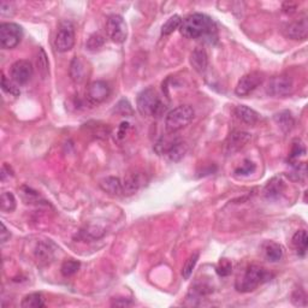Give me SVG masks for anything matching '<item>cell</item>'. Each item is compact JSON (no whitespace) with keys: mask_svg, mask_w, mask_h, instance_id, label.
Instances as JSON below:
<instances>
[{"mask_svg":"<svg viewBox=\"0 0 308 308\" xmlns=\"http://www.w3.org/2000/svg\"><path fill=\"white\" fill-rule=\"evenodd\" d=\"M181 34L187 39L207 38L212 41L217 35V27L211 17L204 14L189 15L183 19L181 24Z\"/></svg>","mask_w":308,"mask_h":308,"instance_id":"1","label":"cell"},{"mask_svg":"<svg viewBox=\"0 0 308 308\" xmlns=\"http://www.w3.org/2000/svg\"><path fill=\"white\" fill-rule=\"evenodd\" d=\"M273 278V273L267 271L265 267L258 265H251L245 268L242 276L236 280V290L240 293H250L257 289L259 286L266 283Z\"/></svg>","mask_w":308,"mask_h":308,"instance_id":"2","label":"cell"},{"mask_svg":"<svg viewBox=\"0 0 308 308\" xmlns=\"http://www.w3.org/2000/svg\"><path fill=\"white\" fill-rule=\"evenodd\" d=\"M194 109L189 105H179L168 113L165 118V129L168 134L178 133L179 130L184 129L194 119Z\"/></svg>","mask_w":308,"mask_h":308,"instance_id":"3","label":"cell"},{"mask_svg":"<svg viewBox=\"0 0 308 308\" xmlns=\"http://www.w3.org/2000/svg\"><path fill=\"white\" fill-rule=\"evenodd\" d=\"M137 110L145 117L158 116L162 112L163 105L160 98L153 88H146L137 96Z\"/></svg>","mask_w":308,"mask_h":308,"instance_id":"4","label":"cell"},{"mask_svg":"<svg viewBox=\"0 0 308 308\" xmlns=\"http://www.w3.org/2000/svg\"><path fill=\"white\" fill-rule=\"evenodd\" d=\"M23 38V29L16 23L0 24V45L5 50L15 48Z\"/></svg>","mask_w":308,"mask_h":308,"instance_id":"5","label":"cell"},{"mask_svg":"<svg viewBox=\"0 0 308 308\" xmlns=\"http://www.w3.org/2000/svg\"><path fill=\"white\" fill-rule=\"evenodd\" d=\"M75 45V29L73 23L65 21L59 25L54 39V47L58 52H68Z\"/></svg>","mask_w":308,"mask_h":308,"instance_id":"6","label":"cell"},{"mask_svg":"<svg viewBox=\"0 0 308 308\" xmlns=\"http://www.w3.org/2000/svg\"><path fill=\"white\" fill-rule=\"evenodd\" d=\"M106 33L116 44H123L127 40L128 28L124 18L119 15H112L106 21Z\"/></svg>","mask_w":308,"mask_h":308,"instance_id":"7","label":"cell"},{"mask_svg":"<svg viewBox=\"0 0 308 308\" xmlns=\"http://www.w3.org/2000/svg\"><path fill=\"white\" fill-rule=\"evenodd\" d=\"M265 76L260 71H252L250 74H245L241 80L238 81L237 86L235 88V93L238 97H245L251 94L252 91L257 89V88L263 83Z\"/></svg>","mask_w":308,"mask_h":308,"instance_id":"8","label":"cell"},{"mask_svg":"<svg viewBox=\"0 0 308 308\" xmlns=\"http://www.w3.org/2000/svg\"><path fill=\"white\" fill-rule=\"evenodd\" d=\"M294 82L288 75L272 77L266 87L267 94L272 97H287L293 91Z\"/></svg>","mask_w":308,"mask_h":308,"instance_id":"9","label":"cell"},{"mask_svg":"<svg viewBox=\"0 0 308 308\" xmlns=\"http://www.w3.org/2000/svg\"><path fill=\"white\" fill-rule=\"evenodd\" d=\"M10 74H11L12 81H14L16 84H18V86L25 84L30 81L33 76V65L30 61L24 60V59L17 60L16 63L12 64Z\"/></svg>","mask_w":308,"mask_h":308,"instance_id":"10","label":"cell"},{"mask_svg":"<svg viewBox=\"0 0 308 308\" xmlns=\"http://www.w3.org/2000/svg\"><path fill=\"white\" fill-rule=\"evenodd\" d=\"M111 88L105 81H94L87 88V99L90 104H100L109 98Z\"/></svg>","mask_w":308,"mask_h":308,"instance_id":"11","label":"cell"},{"mask_svg":"<svg viewBox=\"0 0 308 308\" xmlns=\"http://www.w3.org/2000/svg\"><path fill=\"white\" fill-rule=\"evenodd\" d=\"M147 182L146 175L143 172L140 171H133L129 172L128 175L124 177V181L122 182L123 184V194L130 195L136 193L142 186H145Z\"/></svg>","mask_w":308,"mask_h":308,"instance_id":"12","label":"cell"},{"mask_svg":"<svg viewBox=\"0 0 308 308\" xmlns=\"http://www.w3.org/2000/svg\"><path fill=\"white\" fill-rule=\"evenodd\" d=\"M250 141V134L241 132V130H236V132H232L230 135L228 136L227 141H225V150H227V153L229 154L238 152V150L243 148Z\"/></svg>","mask_w":308,"mask_h":308,"instance_id":"13","label":"cell"},{"mask_svg":"<svg viewBox=\"0 0 308 308\" xmlns=\"http://www.w3.org/2000/svg\"><path fill=\"white\" fill-rule=\"evenodd\" d=\"M286 35L293 40H306L308 35L307 18H300L288 24L286 28Z\"/></svg>","mask_w":308,"mask_h":308,"instance_id":"14","label":"cell"},{"mask_svg":"<svg viewBox=\"0 0 308 308\" xmlns=\"http://www.w3.org/2000/svg\"><path fill=\"white\" fill-rule=\"evenodd\" d=\"M284 189H286V184H284L283 179L281 177H273L270 181L267 182V184L265 186L264 194L267 199H278L280 196L283 194Z\"/></svg>","mask_w":308,"mask_h":308,"instance_id":"15","label":"cell"},{"mask_svg":"<svg viewBox=\"0 0 308 308\" xmlns=\"http://www.w3.org/2000/svg\"><path fill=\"white\" fill-rule=\"evenodd\" d=\"M35 258L40 264L47 265L54 259V250L51 242H40L35 250Z\"/></svg>","mask_w":308,"mask_h":308,"instance_id":"16","label":"cell"},{"mask_svg":"<svg viewBox=\"0 0 308 308\" xmlns=\"http://www.w3.org/2000/svg\"><path fill=\"white\" fill-rule=\"evenodd\" d=\"M234 113L237 119H240L241 122L248 124V126H254V124L259 120V114L255 112L253 109H251V107L248 106H244V105H238V106H236Z\"/></svg>","mask_w":308,"mask_h":308,"instance_id":"17","label":"cell"},{"mask_svg":"<svg viewBox=\"0 0 308 308\" xmlns=\"http://www.w3.org/2000/svg\"><path fill=\"white\" fill-rule=\"evenodd\" d=\"M100 188L112 196H119L123 194V184L118 177H106V178L101 179Z\"/></svg>","mask_w":308,"mask_h":308,"instance_id":"18","label":"cell"},{"mask_svg":"<svg viewBox=\"0 0 308 308\" xmlns=\"http://www.w3.org/2000/svg\"><path fill=\"white\" fill-rule=\"evenodd\" d=\"M87 76V65L80 57H75L70 64V77L76 83H81Z\"/></svg>","mask_w":308,"mask_h":308,"instance_id":"19","label":"cell"},{"mask_svg":"<svg viewBox=\"0 0 308 308\" xmlns=\"http://www.w3.org/2000/svg\"><path fill=\"white\" fill-rule=\"evenodd\" d=\"M191 63L198 73H204L207 68L208 59L204 48H195L191 55Z\"/></svg>","mask_w":308,"mask_h":308,"instance_id":"20","label":"cell"},{"mask_svg":"<svg viewBox=\"0 0 308 308\" xmlns=\"http://www.w3.org/2000/svg\"><path fill=\"white\" fill-rule=\"evenodd\" d=\"M264 254L270 263H277L283 258V248L276 242H267L264 245Z\"/></svg>","mask_w":308,"mask_h":308,"instance_id":"21","label":"cell"},{"mask_svg":"<svg viewBox=\"0 0 308 308\" xmlns=\"http://www.w3.org/2000/svg\"><path fill=\"white\" fill-rule=\"evenodd\" d=\"M187 152V146L184 142L179 140H175L172 142V145L169 147V149L166 150V156L169 157V159L171 162H179Z\"/></svg>","mask_w":308,"mask_h":308,"instance_id":"22","label":"cell"},{"mask_svg":"<svg viewBox=\"0 0 308 308\" xmlns=\"http://www.w3.org/2000/svg\"><path fill=\"white\" fill-rule=\"evenodd\" d=\"M21 306L23 308H42L46 306L44 295L41 293H33L24 296L22 300Z\"/></svg>","mask_w":308,"mask_h":308,"instance_id":"23","label":"cell"},{"mask_svg":"<svg viewBox=\"0 0 308 308\" xmlns=\"http://www.w3.org/2000/svg\"><path fill=\"white\" fill-rule=\"evenodd\" d=\"M293 244L295 245V248H296L299 255L303 257V255L306 254L307 245H308L307 232L304 230H299L295 232V235L293 236Z\"/></svg>","mask_w":308,"mask_h":308,"instance_id":"24","label":"cell"},{"mask_svg":"<svg viewBox=\"0 0 308 308\" xmlns=\"http://www.w3.org/2000/svg\"><path fill=\"white\" fill-rule=\"evenodd\" d=\"M274 120H276L278 126H280L284 132H289L294 126V118L289 111H283V112L277 113L276 116H274Z\"/></svg>","mask_w":308,"mask_h":308,"instance_id":"25","label":"cell"},{"mask_svg":"<svg viewBox=\"0 0 308 308\" xmlns=\"http://www.w3.org/2000/svg\"><path fill=\"white\" fill-rule=\"evenodd\" d=\"M181 24H182V18L179 17L178 15L172 16V17H170L168 21L164 23V25L162 27V35L166 37V35L172 34L176 29L181 27Z\"/></svg>","mask_w":308,"mask_h":308,"instance_id":"26","label":"cell"},{"mask_svg":"<svg viewBox=\"0 0 308 308\" xmlns=\"http://www.w3.org/2000/svg\"><path fill=\"white\" fill-rule=\"evenodd\" d=\"M0 208L3 212H12L16 208V199L10 192H4L0 198Z\"/></svg>","mask_w":308,"mask_h":308,"instance_id":"27","label":"cell"},{"mask_svg":"<svg viewBox=\"0 0 308 308\" xmlns=\"http://www.w3.org/2000/svg\"><path fill=\"white\" fill-rule=\"evenodd\" d=\"M80 266H81L80 261L74 260V259H69V260H65L63 265H61L60 272L64 277H70L76 273Z\"/></svg>","mask_w":308,"mask_h":308,"instance_id":"28","label":"cell"},{"mask_svg":"<svg viewBox=\"0 0 308 308\" xmlns=\"http://www.w3.org/2000/svg\"><path fill=\"white\" fill-rule=\"evenodd\" d=\"M198 260H199V253L192 254L191 257L187 259L186 264L183 265V268H182V276L184 280H188V278L192 276L193 270L195 268Z\"/></svg>","mask_w":308,"mask_h":308,"instance_id":"29","label":"cell"},{"mask_svg":"<svg viewBox=\"0 0 308 308\" xmlns=\"http://www.w3.org/2000/svg\"><path fill=\"white\" fill-rule=\"evenodd\" d=\"M212 291V288L207 286L206 283H196L192 287L189 295H193V297H198V299H200V297H204L206 295L211 294Z\"/></svg>","mask_w":308,"mask_h":308,"instance_id":"30","label":"cell"},{"mask_svg":"<svg viewBox=\"0 0 308 308\" xmlns=\"http://www.w3.org/2000/svg\"><path fill=\"white\" fill-rule=\"evenodd\" d=\"M304 153H306V148H304V145L302 143V141L295 140L293 142V147H291V150H290V156H289L290 162L293 163V162H295V160H297L301 156H303Z\"/></svg>","mask_w":308,"mask_h":308,"instance_id":"31","label":"cell"},{"mask_svg":"<svg viewBox=\"0 0 308 308\" xmlns=\"http://www.w3.org/2000/svg\"><path fill=\"white\" fill-rule=\"evenodd\" d=\"M104 37L100 34H93L90 35V38L87 41V48L89 51H97L99 50L101 46L104 45Z\"/></svg>","mask_w":308,"mask_h":308,"instance_id":"32","label":"cell"},{"mask_svg":"<svg viewBox=\"0 0 308 308\" xmlns=\"http://www.w3.org/2000/svg\"><path fill=\"white\" fill-rule=\"evenodd\" d=\"M232 272V264L228 259H221L218 266H217V273L222 277H227Z\"/></svg>","mask_w":308,"mask_h":308,"instance_id":"33","label":"cell"},{"mask_svg":"<svg viewBox=\"0 0 308 308\" xmlns=\"http://www.w3.org/2000/svg\"><path fill=\"white\" fill-rule=\"evenodd\" d=\"M38 67H39V70H40V74L42 75V77H46V75L48 74V60H47V57H46V53L42 48H40V51H39Z\"/></svg>","mask_w":308,"mask_h":308,"instance_id":"34","label":"cell"},{"mask_svg":"<svg viewBox=\"0 0 308 308\" xmlns=\"http://www.w3.org/2000/svg\"><path fill=\"white\" fill-rule=\"evenodd\" d=\"M2 87H3V89L6 91V93L11 94V96L17 97L19 94L18 87L16 86V84L12 83V82L8 81V78H6V76H4V75H3V78H2Z\"/></svg>","mask_w":308,"mask_h":308,"instance_id":"35","label":"cell"},{"mask_svg":"<svg viewBox=\"0 0 308 308\" xmlns=\"http://www.w3.org/2000/svg\"><path fill=\"white\" fill-rule=\"evenodd\" d=\"M255 171V164L251 160H244L243 164L235 170V173L237 175H250V173Z\"/></svg>","mask_w":308,"mask_h":308,"instance_id":"36","label":"cell"},{"mask_svg":"<svg viewBox=\"0 0 308 308\" xmlns=\"http://www.w3.org/2000/svg\"><path fill=\"white\" fill-rule=\"evenodd\" d=\"M291 301L295 306H306V294L301 289H296L291 295Z\"/></svg>","mask_w":308,"mask_h":308,"instance_id":"37","label":"cell"},{"mask_svg":"<svg viewBox=\"0 0 308 308\" xmlns=\"http://www.w3.org/2000/svg\"><path fill=\"white\" fill-rule=\"evenodd\" d=\"M117 111L120 114H123V116H127V114H132L133 113V110H132V107H130V104L124 99L120 100L119 103H118Z\"/></svg>","mask_w":308,"mask_h":308,"instance_id":"38","label":"cell"},{"mask_svg":"<svg viewBox=\"0 0 308 308\" xmlns=\"http://www.w3.org/2000/svg\"><path fill=\"white\" fill-rule=\"evenodd\" d=\"M129 126H130V124L127 123V122H123L122 124H120L119 129H118V134H117L119 139H123V137L127 135L128 130H129V128H130Z\"/></svg>","mask_w":308,"mask_h":308,"instance_id":"39","label":"cell"},{"mask_svg":"<svg viewBox=\"0 0 308 308\" xmlns=\"http://www.w3.org/2000/svg\"><path fill=\"white\" fill-rule=\"evenodd\" d=\"M10 238V231L8 230V228L5 227L4 223H2V243H5Z\"/></svg>","mask_w":308,"mask_h":308,"instance_id":"40","label":"cell"},{"mask_svg":"<svg viewBox=\"0 0 308 308\" xmlns=\"http://www.w3.org/2000/svg\"><path fill=\"white\" fill-rule=\"evenodd\" d=\"M132 304V302L130 301H128L127 299H124L122 302H119V301H114V302L112 303V306H118V307H126V306H130Z\"/></svg>","mask_w":308,"mask_h":308,"instance_id":"41","label":"cell"}]
</instances>
